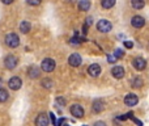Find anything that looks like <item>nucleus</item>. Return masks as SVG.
Segmentation results:
<instances>
[{
  "label": "nucleus",
  "instance_id": "obj_1",
  "mask_svg": "<svg viewBox=\"0 0 149 126\" xmlns=\"http://www.w3.org/2000/svg\"><path fill=\"white\" fill-rule=\"evenodd\" d=\"M4 42L8 47L15 49V47H17L20 45V38H18V36L16 33H8L4 38Z\"/></svg>",
  "mask_w": 149,
  "mask_h": 126
},
{
  "label": "nucleus",
  "instance_id": "obj_2",
  "mask_svg": "<svg viewBox=\"0 0 149 126\" xmlns=\"http://www.w3.org/2000/svg\"><path fill=\"white\" fill-rule=\"evenodd\" d=\"M17 64H18V58L17 57H15V55H12V54H9V55H7V57H5L4 66H5V68H7V70L16 68V67H17Z\"/></svg>",
  "mask_w": 149,
  "mask_h": 126
},
{
  "label": "nucleus",
  "instance_id": "obj_3",
  "mask_svg": "<svg viewBox=\"0 0 149 126\" xmlns=\"http://www.w3.org/2000/svg\"><path fill=\"white\" fill-rule=\"evenodd\" d=\"M55 61L51 59V58H45L41 63V68L45 72H52L55 70Z\"/></svg>",
  "mask_w": 149,
  "mask_h": 126
},
{
  "label": "nucleus",
  "instance_id": "obj_4",
  "mask_svg": "<svg viewBox=\"0 0 149 126\" xmlns=\"http://www.w3.org/2000/svg\"><path fill=\"white\" fill-rule=\"evenodd\" d=\"M97 29L101 32V33H107V32H110L111 29H113V25H111V23L109 20H106V18H102V20L98 21Z\"/></svg>",
  "mask_w": 149,
  "mask_h": 126
},
{
  "label": "nucleus",
  "instance_id": "obj_5",
  "mask_svg": "<svg viewBox=\"0 0 149 126\" xmlns=\"http://www.w3.org/2000/svg\"><path fill=\"white\" fill-rule=\"evenodd\" d=\"M8 85H9V88L12 91H18L21 87H22V80H21V77H18V76H13L8 80Z\"/></svg>",
  "mask_w": 149,
  "mask_h": 126
},
{
  "label": "nucleus",
  "instance_id": "obj_6",
  "mask_svg": "<svg viewBox=\"0 0 149 126\" xmlns=\"http://www.w3.org/2000/svg\"><path fill=\"white\" fill-rule=\"evenodd\" d=\"M70 112L76 118H82V117H84V109H82V106L79 105V104H73V105L71 106Z\"/></svg>",
  "mask_w": 149,
  "mask_h": 126
},
{
  "label": "nucleus",
  "instance_id": "obj_7",
  "mask_svg": "<svg viewBox=\"0 0 149 126\" xmlns=\"http://www.w3.org/2000/svg\"><path fill=\"white\" fill-rule=\"evenodd\" d=\"M132 66H134L137 71H143V70H145V67H147V62H145L144 58L137 57L132 61Z\"/></svg>",
  "mask_w": 149,
  "mask_h": 126
},
{
  "label": "nucleus",
  "instance_id": "obj_8",
  "mask_svg": "<svg viewBox=\"0 0 149 126\" xmlns=\"http://www.w3.org/2000/svg\"><path fill=\"white\" fill-rule=\"evenodd\" d=\"M137 101H139V99H137V96L135 93H128L124 97V104L127 106H135L137 104Z\"/></svg>",
  "mask_w": 149,
  "mask_h": 126
},
{
  "label": "nucleus",
  "instance_id": "obj_9",
  "mask_svg": "<svg viewBox=\"0 0 149 126\" xmlns=\"http://www.w3.org/2000/svg\"><path fill=\"white\" fill-rule=\"evenodd\" d=\"M131 25L134 26V28H137V29L143 28V26L145 25L144 17H141V16H134L132 20H131Z\"/></svg>",
  "mask_w": 149,
  "mask_h": 126
},
{
  "label": "nucleus",
  "instance_id": "obj_10",
  "mask_svg": "<svg viewBox=\"0 0 149 126\" xmlns=\"http://www.w3.org/2000/svg\"><path fill=\"white\" fill-rule=\"evenodd\" d=\"M82 62V59H81V57H80L79 54H71L70 55V58H68V63H70V66H72V67H79L80 64H81Z\"/></svg>",
  "mask_w": 149,
  "mask_h": 126
},
{
  "label": "nucleus",
  "instance_id": "obj_11",
  "mask_svg": "<svg viewBox=\"0 0 149 126\" xmlns=\"http://www.w3.org/2000/svg\"><path fill=\"white\" fill-rule=\"evenodd\" d=\"M88 74L90 75L92 77H97V76H100V74H101V66L100 64H90L89 66V68H88Z\"/></svg>",
  "mask_w": 149,
  "mask_h": 126
},
{
  "label": "nucleus",
  "instance_id": "obj_12",
  "mask_svg": "<svg viewBox=\"0 0 149 126\" xmlns=\"http://www.w3.org/2000/svg\"><path fill=\"white\" fill-rule=\"evenodd\" d=\"M111 74H113V76L115 77V79H122L126 72H124V68L122 66H115L111 70Z\"/></svg>",
  "mask_w": 149,
  "mask_h": 126
},
{
  "label": "nucleus",
  "instance_id": "obj_13",
  "mask_svg": "<svg viewBox=\"0 0 149 126\" xmlns=\"http://www.w3.org/2000/svg\"><path fill=\"white\" fill-rule=\"evenodd\" d=\"M28 75L30 79H37V77H39V75H41V70L36 66H30L28 68Z\"/></svg>",
  "mask_w": 149,
  "mask_h": 126
},
{
  "label": "nucleus",
  "instance_id": "obj_14",
  "mask_svg": "<svg viewBox=\"0 0 149 126\" xmlns=\"http://www.w3.org/2000/svg\"><path fill=\"white\" fill-rule=\"evenodd\" d=\"M36 125L37 126H47L49 125V117H47L45 113H41L36 118Z\"/></svg>",
  "mask_w": 149,
  "mask_h": 126
},
{
  "label": "nucleus",
  "instance_id": "obj_15",
  "mask_svg": "<svg viewBox=\"0 0 149 126\" xmlns=\"http://www.w3.org/2000/svg\"><path fill=\"white\" fill-rule=\"evenodd\" d=\"M30 29H31V25H30V23H29V21H21V23H20V32H21V33L26 34V33H29V32H30Z\"/></svg>",
  "mask_w": 149,
  "mask_h": 126
},
{
  "label": "nucleus",
  "instance_id": "obj_16",
  "mask_svg": "<svg viewBox=\"0 0 149 126\" xmlns=\"http://www.w3.org/2000/svg\"><path fill=\"white\" fill-rule=\"evenodd\" d=\"M103 111V103L101 100H97L93 103V112L94 113H101Z\"/></svg>",
  "mask_w": 149,
  "mask_h": 126
},
{
  "label": "nucleus",
  "instance_id": "obj_17",
  "mask_svg": "<svg viewBox=\"0 0 149 126\" xmlns=\"http://www.w3.org/2000/svg\"><path fill=\"white\" fill-rule=\"evenodd\" d=\"M131 3H132V7H134L135 9H143V8L145 7L144 0H131Z\"/></svg>",
  "mask_w": 149,
  "mask_h": 126
},
{
  "label": "nucleus",
  "instance_id": "obj_18",
  "mask_svg": "<svg viewBox=\"0 0 149 126\" xmlns=\"http://www.w3.org/2000/svg\"><path fill=\"white\" fill-rule=\"evenodd\" d=\"M90 8V1L89 0H80L79 1V9L80 11H88Z\"/></svg>",
  "mask_w": 149,
  "mask_h": 126
},
{
  "label": "nucleus",
  "instance_id": "obj_19",
  "mask_svg": "<svg viewBox=\"0 0 149 126\" xmlns=\"http://www.w3.org/2000/svg\"><path fill=\"white\" fill-rule=\"evenodd\" d=\"M101 4L105 9H110L115 5V0H101Z\"/></svg>",
  "mask_w": 149,
  "mask_h": 126
},
{
  "label": "nucleus",
  "instance_id": "obj_20",
  "mask_svg": "<svg viewBox=\"0 0 149 126\" xmlns=\"http://www.w3.org/2000/svg\"><path fill=\"white\" fill-rule=\"evenodd\" d=\"M9 95H8V91L4 88H0V103H5L8 100Z\"/></svg>",
  "mask_w": 149,
  "mask_h": 126
},
{
  "label": "nucleus",
  "instance_id": "obj_21",
  "mask_svg": "<svg viewBox=\"0 0 149 126\" xmlns=\"http://www.w3.org/2000/svg\"><path fill=\"white\" fill-rule=\"evenodd\" d=\"M41 84L43 88H46V89H50V88H52V80L49 79V77H46V79H42L41 80Z\"/></svg>",
  "mask_w": 149,
  "mask_h": 126
},
{
  "label": "nucleus",
  "instance_id": "obj_22",
  "mask_svg": "<svg viewBox=\"0 0 149 126\" xmlns=\"http://www.w3.org/2000/svg\"><path fill=\"white\" fill-rule=\"evenodd\" d=\"M132 85H134V88H140L143 85V79L140 76L135 77V79L132 80Z\"/></svg>",
  "mask_w": 149,
  "mask_h": 126
},
{
  "label": "nucleus",
  "instance_id": "obj_23",
  "mask_svg": "<svg viewBox=\"0 0 149 126\" xmlns=\"http://www.w3.org/2000/svg\"><path fill=\"white\" fill-rule=\"evenodd\" d=\"M71 44L72 45H79V44H81V42H84V38H80V37H73V38H71Z\"/></svg>",
  "mask_w": 149,
  "mask_h": 126
},
{
  "label": "nucleus",
  "instance_id": "obj_24",
  "mask_svg": "<svg viewBox=\"0 0 149 126\" xmlns=\"http://www.w3.org/2000/svg\"><path fill=\"white\" fill-rule=\"evenodd\" d=\"M114 55H115L116 58H123L124 51H123L122 49H116V50H115V53H114Z\"/></svg>",
  "mask_w": 149,
  "mask_h": 126
},
{
  "label": "nucleus",
  "instance_id": "obj_25",
  "mask_svg": "<svg viewBox=\"0 0 149 126\" xmlns=\"http://www.w3.org/2000/svg\"><path fill=\"white\" fill-rule=\"evenodd\" d=\"M55 103L58 104L59 106H64L65 105V100L63 97H56V100H55Z\"/></svg>",
  "mask_w": 149,
  "mask_h": 126
},
{
  "label": "nucleus",
  "instance_id": "obj_26",
  "mask_svg": "<svg viewBox=\"0 0 149 126\" xmlns=\"http://www.w3.org/2000/svg\"><path fill=\"white\" fill-rule=\"evenodd\" d=\"M29 5H39L42 3V0H26Z\"/></svg>",
  "mask_w": 149,
  "mask_h": 126
},
{
  "label": "nucleus",
  "instance_id": "obj_27",
  "mask_svg": "<svg viewBox=\"0 0 149 126\" xmlns=\"http://www.w3.org/2000/svg\"><path fill=\"white\" fill-rule=\"evenodd\" d=\"M107 61H109L110 63H114V62L116 61V57H115V55H109V57H107Z\"/></svg>",
  "mask_w": 149,
  "mask_h": 126
},
{
  "label": "nucleus",
  "instance_id": "obj_28",
  "mask_svg": "<svg viewBox=\"0 0 149 126\" xmlns=\"http://www.w3.org/2000/svg\"><path fill=\"white\" fill-rule=\"evenodd\" d=\"M124 46H126V47H128V49H132V46H134V44H132L131 41H126V42H124Z\"/></svg>",
  "mask_w": 149,
  "mask_h": 126
},
{
  "label": "nucleus",
  "instance_id": "obj_29",
  "mask_svg": "<svg viewBox=\"0 0 149 126\" xmlns=\"http://www.w3.org/2000/svg\"><path fill=\"white\" fill-rule=\"evenodd\" d=\"M49 116H50V118H51V122H52V124H54V125H56V120H55V116H54V113H50Z\"/></svg>",
  "mask_w": 149,
  "mask_h": 126
},
{
  "label": "nucleus",
  "instance_id": "obj_30",
  "mask_svg": "<svg viewBox=\"0 0 149 126\" xmlns=\"http://www.w3.org/2000/svg\"><path fill=\"white\" fill-rule=\"evenodd\" d=\"M65 122H67V120H64V118H60L59 121H56V125H58V126H60V125L65 124Z\"/></svg>",
  "mask_w": 149,
  "mask_h": 126
},
{
  "label": "nucleus",
  "instance_id": "obj_31",
  "mask_svg": "<svg viewBox=\"0 0 149 126\" xmlns=\"http://www.w3.org/2000/svg\"><path fill=\"white\" fill-rule=\"evenodd\" d=\"M13 1H15V0H1V3H3V4H5V5H9V4H12Z\"/></svg>",
  "mask_w": 149,
  "mask_h": 126
},
{
  "label": "nucleus",
  "instance_id": "obj_32",
  "mask_svg": "<svg viewBox=\"0 0 149 126\" xmlns=\"http://www.w3.org/2000/svg\"><path fill=\"white\" fill-rule=\"evenodd\" d=\"M88 26H89V25H86V24H85V25H84V28H82V33H84V34H86L88 33Z\"/></svg>",
  "mask_w": 149,
  "mask_h": 126
},
{
  "label": "nucleus",
  "instance_id": "obj_33",
  "mask_svg": "<svg viewBox=\"0 0 149 126\" xmlns=\"http://www.w3.org/2000/svg\"><path fill=\"white\" fill-rule=\"evenodd\" d=\"M90 24H92V18H88V20H86V25H90Z\"/></svg>",
  "mask_w": 149,
  "mask_h": 126
}]
</instances>
